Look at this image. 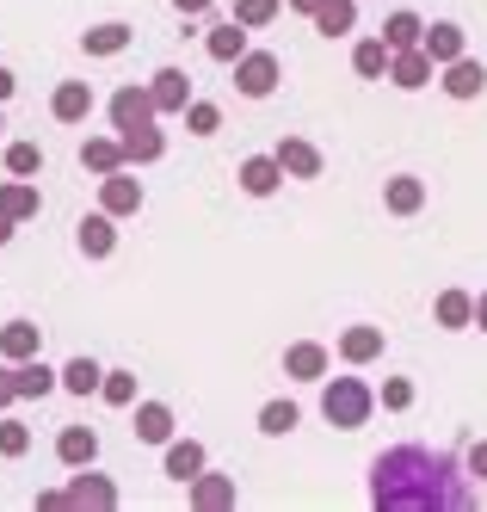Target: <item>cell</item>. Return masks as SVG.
Wrapping results in <instances>:
<instances>
[{
    "label": "cell",
    "instance_id": "obj_5",
    "mask_svg": "<svg viewBox=\"0 0 487 512\" xmlns=\"http://www.w3.org/2000/svg\"><path fill=\"white\" fill-rule=\"evenodd\" d=\"M327 371H333V352L321 340H290L284 346V377L290 383H327Z\"/></svg>",
    "mask_w": 487,
    "mask_h": 512
},
{
    "label": "cell",
    "instance_id": "obj_13",
    "mask_svg": "<svg viewBox=\"0 0 487 512\" xmlns=\"http://www.w3.org/2000/svg\"><path fill=\"white\" fill-rule=\"evenodd\" d=\"M235 179H241V192H247V198H272L290 173H284V161H278V155H247Z\"/></svg>",
    "mask_w": 487,
    "mask_h": 512
},
{
    "label": "cell",
    "instance_id": "obj_44",
    "mask_svg": "<svg viewBox=\"0 0 487 512\" xmlns=\"http://www.w3.org/2000/svg\"><path fill=\"white\" fill-rule=\"evenodd\" d=\"M284 7H290V13H303V19H315V13L327 7V0H284Z\"/></svg>",
    "mask_w": 487,
    "mask_h": 512
},
{
    "label": "cell",
    "instance_id": "obj_45",
    "mask_svg": "<svg viewBox=\"0 0 487 512\" xmlns=\"http://www.w3.org/2000/svg\"><path fill=\"white\" fill-rule=\"evenodd\" d=\"M13 93H19V75H13V68H0V105H7Z\"/></svg>",
    "mask_w": 487,
    "mask_h": 512
},
{
    "label": "cell",
    "instance_id": "obj_8",
    "mask_svg": "<svg viewBox=\"0 0 487 512\" xmlns=\"http://www.w3.org/2000/svg\"><path fill=\"white\" fill-rule=\"evenodd\" d=\"M161 469H167V482H185V488H192L198 475L210 469V451L198 445V438H167V457H161Z\"/></svg>",
    "mask_w": 487,
    "mask_h": 512
},
{
    "label": "cell",
    "instance_id": "obj_24",
    "mask_svg": "<svg viewBox=\"0 0 487 512\" xmlns=\"http://www.w3.org/2000/svg\"><path fill=\"white\" fill-rule=\"evenodd\" d=\"M420 50L444 68V62L469 56V31H463V25H451V19H438V25H426V44H420Z\"/></svg>",
    "mask_w": 487,
    "mask_h": 512
},
{
    "label": "cell",
    "instance_id": "obj_4",
    "mask_svg": "<svg viewBox=\"0 0 487 512\" xmlns=\"http://www.w3.org/2000/svg\"><path fill=\"white\" fill-rule=\"evenodd\" d=\"M161 105H155V87L148 81H124L111 93V130H136V124H155Z\"/></svg>",
    "mask_w": 487,
    "mask_h": 512
},
{
    "label": "cell",
    "instance_id": "obj_40",
    "mask_svg": "<svg viewBox=\"0 0 487 512\" xmlns=\"http://www.w3.org/2000/svg\"><path fill=\"white\" fill-rule=\"evenodd\" d=\"M377 401H383L389 414H407V408H414V377H383Z\"/></svg>",
    "mask_w": 487,
    "mask_h": 512
},
{
    "label": "cell",
    "instance_id": "obj_31",
    "mask_svg": "<svg viewBox=\"0 0 487 512\" xmlns=\"http://www.w3.org/2000/svg\"><path fill=\"white\" fill-rule=\"evenodd\" d=\"M315 31L333 44V38H352L358 31V0H327V7L315 13Z\"/></svg>",
    "mask_w": 487,
    "mask_h": 512
},
{
    "label": "cell",
    "instance_id": "obj_9",
    "mask_svg": "<svg viewBox=\"0 0 487 512\" xmlns=\"http://www.w3.org/2000/svg\"><path fill=\"white\" fill-rule=\"evenodd\" d=\"M68 506L111 512V506H118V482H111V475H93V463H87V469H74V482H68Z\"/></svg>",
    "mask_w": 487,
    "mask_h": 512
},
{
    "label": "cell",
    "instance_id": "obj_20",
    "mask_svg": "<svg viewBox=\"0 0 487 512\" xmlns=\"http://www.w3.org/2000/svg\"><path fill=\"white\" fill-rule=\"evenodd\" d=\"M383 346H389V334H383V327H370V321H358V327H346V334H340V358L346 364H377Z\"/></svg>",
    "mask_w": 487,
    "mask_h": 512
},
{
    "label": "cell",
    "instance_id": "obj_22",
    "mask_svg": "<svg viewBox=\"0 0 487 512\" xmlns=\"http://www.w3.org/2000/svg\"><path fill=\"white\" fill-rule=\"evenodd\" d=\"M432 321L444 327V334H463V327H475V297L469 290H438V303H432Z\"/></svg>",
    "mask_w": 487,
    "mask_h": 512
},
{
    "label": "cell",
    "instance_id": "obj_7",
    "mask_svg": "<svg viewBox=\"0 0 487 512\" xmlns=\"http://www.w3.org/2000/svg\"><path fill=\"white\" fill-rule=\"evenodd\" d=\"M74 247H81L87 260H111V253H118V216L111 210L81 216V223H74Z\"/></svg>",
    "mask_w": 487,
    "mask_h": 512
},
{
    "label": "cell",
    "instance_id": "obj_32",
    "mask_svg": "<svg viewBox=\"0 0 487 512\" xmlns=\"http://www.w3.org/2000/svg\"><path fill=\"white\" fill-rule=\"evenodd\" d=\"M383 38H389V50H420L426 44V19L420 13H389L383 19Z\"/></svg>",
    "mask_w": 487,
    "mask_h": 512
},
{
    "label": "cell",
    "instance_id": "obj_1",
    "mask_svg": "<svg viewBox=\"0 0 487 512\" xmlns=\"http://www.w3.org/2000/svg\"><path fill=\"white\" fill-rule=\"evenodd\" d=\"M463 463L451 451H426V445H395L370 463V506L377 512H451L469 506L475 488L463 482Z\"/></svg>",
    "mask_w": 487,
    "mask_h": 512
},
{
    "label": "cell",
    "instance_id": "obj_11",
    "mask_svg": "<svg viewBox=\"0 0 487 512\" xmlns=\"http://www.w3.org/2000/svg\"><path fill=\"white\" fill-rule=\"evenodd\" d=\"M432 81H438V62H432L426 50H395V62H389V87L420 93V87H432Z\"/></svg>",
    "mask_w": 487,
    "mask_h": 512
},
{
    "label": "cell",
    "instance_id": "obj_39",
    "mask_svg": "<svg viewBox=\"0 0 487 512\" xmlns=\"http://www.w3.org/2000/svg\"><path fill=\"white\" fill-rule=\"evenodd\" d=\"M25 451H31V426L0 414V457H25Z\"/></svg>",
    "mask_w": 487,
    "mask_h": 512
},
{
    "label": "cell",
    "instance_id": "obj_18",
    "mask_svg": "<svg viewBox=\"0 0 487 512\" xmlns=\"http://www.w3.org/2000/svg\"><path fill=\"white\" fill-rule=\"evenodd\" d=\"M272 155L284 161V173H290V179H321V167H327V161H321V149H315L309 136H284Z\"/></svg>",
    "mask_w": 487,
    "mask_h": 512
},
{
    "label": "cell",
    "instance_id": "obj_6",
    "mask_svg": "<svg viewBox=\"0 0 487 512\" xmlns=\"http://www.w3.org/2000/svg\"><path fill=\"white\" fill-rule=\"evenodd\" d=\"M99 210H111L118 223L142 210V179H136V167H118V173L99 179Z\"/></svg>",
    "mask_w": 487,
    "mask_h": 512
},
{
    "label": "cell",
    "instance_id": "obj_14",
    "mask_svg": "<svg viewBox=\"0 0 487 512\" xmlns=\"http://www.w3.org/2000/svg\"><path fill=\"white\" fill-rule=\"evenodd\" d=\"M438 87L451 93V99H481V93H487V68H481L475 56H457V62L438 68Z\"/></svg>",
    "mask_w": 487,
    "mask_h": 512
},
{
    "label": "cell",
    "instance_id": "obj_46",
    "mask_svg": "<svg viewBox=\"0 0 487 512\" xmlns=\"http://www.w3.org/2000/svg\"><path fill=\"white\" fill-rule=\"evenodd\" d=\"M13 235H19V216H7V210H0V247H7Z\"/></svg>",
    "mask_w": 487,
    "mask_h": 512
},
{
    "label": "cell",
    "instance_id": "obj_19",
    "mask_svg": "<svg viewBox=\"0 0 487 512\" xmlns=\"http://www.w3.org/2000/svg\"><path fill=\"white\" fill-rule=\"evenodd\" d=\"M383 210L389 216H420L426 210V179L420 173H395L389 186H383Z\"/></svg>",
    "mask_w": 487,
    "mask_h": 512
},
{
    "label": "cell",
    "instance_id": "obj_3",
    "mask_svg": "<svg viewBox=\"0 0 487 512\" xmlns=\"http://www.w3.org/2000/svg\"><path fill=\"white\" fill-rule=\"evenodd\" d=\"M278 81H284V62H278L272 50H247V56L235 62V87H241V99H272Z\"/></svg>",
    "mask_w": 487,
    "mask_h": 512
},
{
    "label": "cell",
    "instance_id": "obj_17",
    "mask_svg": "<svg viewBox=\"0 0 487 512\" xmlns=\"http://www.w3.org/2000/svg\"><path fill=\"white\" fill-rule=\"evenodd\" d=\"M148 87H155L161 118H185V105H192V75H185V68H161Z\"/></svg>",
    "mask_w": 487,
    "mask_h": 512
},
{
    "label": "cell",
    "instance_id": "obj_38",
    "mask_svg": "<svg viewBox=\"0 0 487 512\" xmlns=\"http://www.w3.org/2000/svg\"><path fill=\"white\" fill-rule=\"evenodd\" d=\"M185 130H192V136H216V130H222V105L192 99V105H185Z\"/></svg>",
    "mask_w": 487,
    "mask_h": 512
},
{
    "label": "cell",
    "instance_id": "obj_43",
    "mask_svg": "<svg viewBox=\"0 0 487 512\" xmlns=\"http://www.w3.org/2000/svg\"><path fill=\"white\" fill-rule=\"evenodd\" d=\"M210 7H216V0H173L179 19H198V13H210Z\"/></svg>",
    "mask_w": 487,
    "mask_h": 512
},
{
    "label": "cell",
    "instance_id": "obj_10",
    "mask_svg": "<svg viewBox=\"0 0 487 512\" xmlns=\"http://www.w3.org/2000/svg\"><path fill=\"white\" fill-rule=\"evenodd\" d=\"M204 50H210V62H222V68H235V62H241V56L253 50V44H247V25H241V19L229 13V19H222V25H210V31H204Z\"/></svg>",
    "mask_w": 487,
    "mask_h": 512
},
{
    "label": "cell",
    "instance_id": "obj_33",
    "mask_svg": "<svg viewBox=\"0 0 487 512\" xmlns=\"http://www.w3.org/2000/svg\"><path fill=\"white\" fill-rule=\"evenodd\" d=\"M99 383H105V364H93V358H68L62 364V389L68 395L87 401V395H99Z\"/></svg>",
    "mask_w": 487,
    "mask_h": 512
},
{
    "label": "cell",
    "instance_id": "obj_41",
    "mask_svg": "<svg viewBox=\"0 0 487 512\" xmlns=\"http://www.w3.org/2000/svg\"><path fill=\"white\" fill-rule=\"evenodd\" d=\"M463 469H469V482H487V438L463 451Z\"/></svg>",
    "mask_w": 487,
    "mask_h": 512
},
{
    "label": "cell",
    "instance_id": "obj_25",
    "mask_svg": "<svg viewBox=\"0 0 487 512\" xmlns=\"http://www.w3.org/2000/svg\"><path fill=\"white\" fill-rule=\"evenodd\" d=\"M389 62H395L389 38H358L352 44V75L358 81H389Z\"/></svg>",
    "mask_w": 487,
    "mask_h": 512
},
{
    "label": "cell",
    "instance_id": "obj_16",
    "mask_svg": "<svg viewBox=\"0 0 487 512\" xmlns=\"http://www.w3.org/2000/svg\"><path fill=\"white\" fill-rule=\"evenodd\" d=\"M37 352H44V327H37V321H7V327H0V358H7V364H25V358H37Z\"/></svg>",
    "mask_w": 487,
    "mask_h": 512
},
{
    "label": "cell",
    "instance_id": "obj_23",
    "mask_svg": "<svg viewBox=\"0 0 487 512\" xmlns=\"http://www.w3.org/2000/svg\"><path fill=\"white\" fill-rule=\"evenodd\" d=\"M130 44H136V31H130L124 19H105V25L81 31V50H87V56H99V62H105V56H124Z\"/></svg>",
    "mask_w": 487,
    "mask_h": 512
},
{
    "label": "cell",
    "instance_id": "obj_37",
    "mask_svg": "<svg viewBox=\"0 0 487 512\" xmlns=\"http://www.w3.org/2000/svg\"><path fill=\"white\" fill-rule=\"evenodd\" d=\"M278 13H284V0H235V19H241L247 31H266Z\"/></svg>",
    "mask_w": 487,
    "mask_h": 512
},
{
    "label": "cell",
    "instance_id": "obj_15",
    "mask_svg": "<svg viewBox=\"0 0 487 512\" xmlns=\"http://www.w3.org/2000/svg\"><path fill=\"white\" fill-rule=\"evenodd\" d=\"M56 463H62V469L99 463V432H93V426H62V432H56Z\"/></svg>",
    "mask_w": 487,
    "mask_h": 512
},
{
    "label": "cell",
    "instance_id": "obj_21",
    "mask_svg": "<svg viewBox=\"0 0 487 512\" xmlns=\"http://www.w3.org/2000/svg\"><path fill=\"white\" fill-rule=\"evenodd\" d=\"M235 500H241L235 475H216V469H204L198 482H192V506H198V512H229Z\"/></svg>",
    "mask_w": 487,
    "mask_h": 512
},
{
    "label": "cell",
    "instance_id": "obj_28",
    "mask_svg": "<svg viewBox=\"0 0 487 512\" xmlns=\"http://www.w3.org/2000/svg\"><path fill=\"white\" fill-rule=\"evenodd\" d=\"M118 136H124V161L130 167H155L167 155V136L155 124H136V130H118Z\"/></svg>",
    "mask_w": 487,
    "mask_h": 512
},
{
    "label": "cell",
    "instance_id": "obj_42",
    "mask_svg": "<svg viewBox=\"0 0 487 512\" xmlns=\"http://www.w3.org/2000/svg\"><path fill=\"white\" fill-rule=\"evenodd\" d=\"M13 401H19V383H13V364H7V358H0V414H7V408H13Z\"/></svg>",
    "mask_w": 487,
    "mask_h": 512
},
{
    "label": "cell",
    "instance_id": "obj_12",
    "mask_svg": "<svg viewBox=\"0 0 487 512\" xmlns=\"http://www.w3.org/2000/svg\"><path fill=\"white\" fill-rule=\"evenodd\" d=\"M93 87L87 81H56V93H50V118L56 124H87L93 118Z\"/></svg>",
    "mask_w": 487,
    "mask_h": 512
},
{
    "label": "cell",
    "instance_id": "obj_26",
    "mask_svg": "<svg viewBox=\"0 0 487 512\" xmlns=\"http://www.w3.org/2000/svg\"><path fill=\"white\" fill-rule=\"evenodd\" d=\"M81 167H87L93 179L130 167V161H124V136H87V142H81Z\"/></svg>",
    "mask_w": 487,
    "mask_h": 512
},
{
    "label": "cell",
    "instance_id": "obj_47",
    "mask_svg": "<svg viewBox=\"0 0 487 512\" xmlns=\"http://www.w3.org/2000/svg\"><path fill=\"white\" fill-rule=\"evenodd\" d=\"M475 327H481V334H487V290H481V297H475Z\"/></svg>",
    "mask_w": 487,
    "mask_h": 512
},
{
    "label": "cell",
    "instance_id": "obj_34",
    "mask_svg": "<svg viewBox=\"0 0 487 512\" xmlns=\"http://www.w3.org/2000/svg\"><path fill=\"white\" fill-rule=\"evenodd\" d=\"M296 426H303V408H296V401H266V408H259V432H266V438H284V432H296Z\"/></svg>",
    "mask_w": 487,
    "mask_h": 512
},
{
    "label": "cell",
    "instance_id": "obj_29",
    "mask_svg": "<svg viewBox=\"0 0 487 512\" xmlns=\"http://www.w3.org/2000/svg\"><path fill=\"white\" fill-rule=\"evenodd\" d=\"M13 383H19V401H44L50 389H62V371H50L44 358H25L13 364Z\"/></svg>",
    "mask_w": 487,
    "mask_h": 512
},
{
    "label": "cell",
    "instance_id": "obj_35",
    "mask_svg": "<svg viewBox=\"0 0 487 512\" xmlns=\"http://www.w3.org/2000/svg\"><path fill=\"white\" fill-rule=\"evenodd\" d=\"M99 401H105V408H136V371H105Z\"/></svg>",
    "mask_w": 487,
    "mask_h": 512
},
{
    "label": "cell",
    "instance_id": "obj_30",
    "mask_svg": "<svg viewBox=\"0 0 487 512\" xmlns=\"http://www.w3.org/2000/svg\"><path fill=\"white\" fill-rule=\"evenodd\" d=\"M142 445H167L173 438V408L167 401H136V426H130Z\"/></svg>",
    "mask_w": 487,
    "mask_h": 512
},
{
    "label": "cell",
    "instance_id": "obj_48",
    "mask_svg": "<svg viewBox=\"0 0 487 512\" xmlns=\"http://www.w3.org/2000/svg\"><path fill=\"white\" fill-rule=\"evenodd\" d=\"M0 130H7V118H0Z\"/></svg>",
    "mask_w": 487,
    "mask_h": 512
},
{
    "label": "cell",
    "instance_id": "obj_2",
    "mask_svg": "<svg viewBox=\"0 0 487 512\" xmlns=\"http://www.w3.org/2000/svg\"><path fill=\"white\" fill-rule=\"evenodd\" d=\"M370 414H377V389L364 377H327L321 383V420L333 432H358V426H370Z\"/></svg>",
    "mask_w": 487,
    "mask_h": 512
},
{
    "label": "cell",
    "instance_id": "obj_27",
    "mask_svg": "<svg viewBox=\"0 0 487 512\" xmlns=\"http://www.w3.org/2000/svg\"><path fill=\"white\" fill-rule=\"evenodd\" d=\"M0 210L7 216H19V223H37V210H44V192L31 186V179H0Z\"/></svg>",
    "mask_w": 487,
    "mask_h": 512
},
{
    "label": "cell",
    "instance_id": "obj_36",
    "mask_svg": "<svg viewBox=\"0 0 487 512\" xmlns=\"http://www.w3.org/2000/svg\"><path fill=\"white\" fill-rule=\"evenodd\" d=\"M7 173L13 179H37L44 173V149H37V142H7Z\"/></svg>",
    "mask_w": 487,
    "mask_h": 512
}]
</instances>
